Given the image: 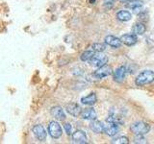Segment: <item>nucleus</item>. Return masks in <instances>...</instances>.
Returning a JSON list of instances; mask_svg holds the SVG:
<instances>
[{
  "label": "nucleus",
  "mask_w": 154,
  "mask_h": 144,
  "mask_svg": "<svg viewBox=\"0 0 154 144\" xmlns=\"http://www.w3.org/2000/svg\"><path fill=\"white\" fill-rule=\"evenodd\" d=\"M153 81H154V71L144 70L138 75L135 83H136L137 86H144V85L151 84Z\"/></svg>",
  "instance_id": "obj_1"
},
{
  "label": "nucleus",
  "mask_w": 154,
  "mask_h": 144,
  "mask_svg": "<svg viewBox=\"0 0 154 144\" xmlns=\"http://www.w3.org/2000/svg\"><path fill=\"white\" fill-rule=\"evenodd\" d=\"M130 130L136 136H143L150 131V126H149V124L143 121H139L133 123L130 127Z\"/></svg>",
  "instance_id": "obj_2"
},
{
  "label": "nucleus",
  "mask_w": 154,
  "mask_h": 144,
  "mask_svg": "<svg viewBox=\"0 0 154 144\" xmlns=\"http://www.w3.org/2000/svg\"><path fill=\"white\" fill-rule=\"evenodd\" d=\"M90 64L95 67H101L108 62V57L102 54V52H95L94 55L91 57V59L89 61Z\"/></svg>",
  "instance_id": "obj_3"
},
{
  "label": "nucleus",
  "mask_w": 154,
  "mask_h": 144,
  "mask_svg": "<svg viewBox=\"0 0 154 144\" xmlns=\"http://www.w3.org/2000/svg\"><path fill=\"white\" fill-rule=\"evenodd\" d=\"M48 134H50V136L52 138H59L61 137L62 134H63V130L61 125L56 122V121H51L48 125Z\"/></svg>",
  "instance_id": "obj_4"
},
{
  "label": "nucleus",
  "mask_w": 154,
  "mask_h": 144,
  "mask_svg": "<svg viewBox=\"0 0 154 144\" xmlns=\"http://www.w3.org/2000/svg\"><path fill=\"white\" fill-rule=\"evenodd\" d=\"M112 73H113L112 67L108 64H105L101 67H98V69L96 71H94V76L96 79H103V78H105V77L111 75Z\"/></svg>",
  "instance_id": "obj_5"
},
{
  "label": "nucleus",
  "mask_w": 154,
  "mask_h": 144,
  "mask_svg": "<svg viewBox=\"0 0 154 144\" xmlns=\"http://www.w3.org/2000/svg\"><path fill=\"white\" fill-rule=\"evenodd\" d=\"M32 131H33L34 136H36V138L38 139V140L45 141V139H46L47 134L45 132V128H43L42 125H35V126L33 127Z\"/></svg>",
  "instance_id": "obj_6"
},
{
  "label": "nucleus",
  "mask_w": 154,
  "mask_h": 144,
  "mask_svg": "<svg viewBox=\"0 0 154 144\" xmlns=\"http://www.w3.org/2000/svg\"><path fill=\"white\" fill-rule=\"evenodd\" d=\"M72 141L78 144H85L88 142V137L84 131L82 130H77L75 133L72 134Z\"/></svg>",
  "instance_id": "obj_7"
},
{
  "label": "nucleus",
  "mask_w": 154,
  "mask_h": 144,
  "mask_svg": "<svg viewBox=\"0 0 154 144\" xmlns=\"http://www.w3.org/2000/svg\"><path fill=\"white\" fill-rule=\"evenodd\" d=\"M119 131V124L113 123V122H107L104 124V132L110 136H116Z\"/></svg>",
  "instance_id": "obj_8"
},
{
  "label": "nucleus",
  "mask_w": 154,
  "mask_h": 144,
  "mask_svg": "<svg viewBox=\"0 0 154 144\" xmlns=\"http://www.w3.org/2000/svg\"><path fill=\"white\" fill-rule=\"evenodd\" d=\"M120 40H122V42L125 45L133 46L137 43L138 38L135 34H125V35H122L120 37Z\"/></svg>",
  "instance_id": "obj_9"
},
{
  "label": "nucleus",
  "mask_w": 154,
  "mask_h": 144,
  "mask_svg": "<svg viewBox=\"0 0 154 144\" xmlns=\"http://www.w3.org/2000/svg\"><path fill=\"white\" fill-rule=\"evenodd\" d=\"M66 112H69L70 115L74 117H78L79 115H81L82 112V109L81 107L76 103H69L66 106Z\"/></svg>",
  "instance_id": "obj_10"
},
{
  "label": "nucleus",
  "mask_w": 154,
  "mask_h": 144,
  "mask_svg": "<svg viewBox=\"0 0 154 144\" xmlns=\"http://www.w3.org/2000/svg\"><path fill=\"white\" fill-rule=\"evenodd\" d=\"M126 67L124 65L119 66V68H117L114 72V80L117 83H122L125 79V75H126Z\"/></svg>",
  "instance_id": "obj_11"
},
{
  "label": "nucleus",
  "mask_w": 154,
  "mask_h": 144,
  "mask_svg": "<svg viewBox=\"0 0 154 144\" xmlns=\"http://www.w3.org/2000/svg\"><path fill=\"white\" fill-rule=\"evenodd\" d=\"M50 113L53 117H55L57 120H60V121H64L66 119V113L64 112L60 106H56V107H53L50 110Z\"/></svg>",
  "instance_id": "obj_12"
},
{
  "label": "nucleus",
  "mask_w": 154,
  "mask_h": 144,
  "mask_svg": "<svg viewBox=\"0 0 154 144\" xmlns=\"http://www.w3.org/2000/svg\"><path fill=\"white\" fill-rule=\"evenodd\" d=\"M104 40H105L106 44L111 46V47H114V48H119L120 46H122V40H120V38H118L117 37L112 36V35L107 36V37L105 38Z\"/></svg>",
  "instance_id": "obj_13"
},
{
  "label": "nucleus",
  "mask_w": 154,
  "mask_h": 144,
  "mask_svg": "<svg viewBox=\"0 0 154 144\" xmlns=\"http://www.w3.org/2000/svg\"><path fill=\"white\" fill-rule=\"evenodd\" d=\"M90 129L95 134H101L104 132V123L98 120H91L90 123Z\"/></svg>",
  "instance_id": "obj_14"
},
{
  "label": "nucleus",
  "mask_w": 154,
  "mask_h": 144,
  "mask_svg": "<svg viewBox=\"0 0 154 144\" xmlns=\"http://www.w3.org/2000/svg\"><path fill=\"white\" fill-rule=\"evenodd\" d=\"M81 117L86 120H94L96 118V112H95L94 109L86 108L85 110H82Z\"/></svg>",
  "instance_id": "obj_15"
},
{
  "label": "nucleus",
  "mask_w": 154,
  "mask_h": 144,
  "mask_svg": "<svg viewBox=\"0 0 154 144\" xmlns=\"http://www.w3.org/2000/svg\"><path fill=\"white\" fill-rule=\"evenodd\" d=\"M96 100H97V98H96V94L94 92H91L89 95L85 96V97H82L81 103L84 105H87V106H93L96 103Z\"/></svg>",
  "instance_id": "obj_16"
},
{
  "label": "nucleus",
  "mask_w": 154,
  "mask_h": 144,
  "mask_svg": "<svg viewBox=\"0 0 154 144\" xmlns=\"http://www.w3.org/2000/svg\"><path fill=\"white\" fill-rule=\"evenodd\" d=\"M117 18L120 21H129L132 18V14H130L128 11L125 10H122L117 14Z\"/></svg>",
  "instance_id": "obj_17"
},
{
  "label": "nucleus",
  "mask_w": 154,
  "mask_h": 144,
  "mask_svg": "<svg viewBox=\"0 0 154 144\" xmlns=\"http://www.w3.org/2000/svg\"><path fill=\"white\" fill-rule=\"evenodd\" d=\"M146 28L143 23H136L132 27L133 34H135V35H143V34L146 33Z\"/></svg>",
  "instance_id": "obj_18"
},
{
  "label": "nucleus",
  "mask_w": 154,
  "mask_h": 144,
  "mask_svg": "<svg viewBox=\"0 0 154 144\" xmlns=\"http://www.w3.org/2000/svg\"><path fill=\"white\" fill-rule=\"evenodd\" d=\"M126 7L134 10V11H137L143 7V3L139 0H133V1H130L128 4H126Z\"/></svg>",
  "instance_id": "obj_19"
},
{
  "label": "nucleus",
  "mask_w": 154,
  "mask_h": 144,
  "mask_svg": "<svg viewBox=\"0 0 154 144\" xmlns=\"http://www.w3.org/2000/svg\"><path fill=\"white\" fill-rule=\"evenodd\" d=\"M94 55V51L91 49V50H87L85 51L83 54L81 55V60L83 62H87V61H90L91 59V57Z\"/></svg>",
  "instance_id": "obj_20"
},
{
  "label": "nucleus",
  "mask_w": 154,
  "mask_h": 144,
  "mask_svg": "<svg viewBox=\"0 0 154 144\" xmlns=\"http://www.w3.org/2000/svg\"><path fill=\"white\" fill-rule=\"evenodd\" d=\"M91 48H93V50L94 52H103L106 49V45L104 44V43L96 42V43H94Z\"/></svg>",
  "instance_id": "obj_21"
},
{
  "label": "nucleus",
  "mask_w": 154,
  "mask_h": 144,
  "mask_svg": "<svg viewBox=\"0 0 154 144\" xmlns=\"http://www.w3.org/2000/svg\"><path fill=\"white\" fill-rule=\"evenodd\" d=\"M112 143H114V144H128L129 140L126 136H119L118 138L114 139V140L112 141Z\"/></svg>",
  "instance_id": "obj_22"
},
{
  "label": "nucleus",
  "mask_w": 154,
  "mask_h": 144,
  "mask_svg": "<svg viewBox=\"0 0 154 144\" xmlns=\"http://www.w3.org/2000/svg\"><path fill=\"white\" fill-rule=\"evenodd\" d=\"M64 129H65V131L66 133V134H69V136H70L71 133H72V127H71V125L69 123H65L64 124Z\"/></svg>",
  "instance_id": "obj_23"
},
{
  "label": "nucleus",
  "mask_w": 154,
  "mask_h": 144,
  "mask_svg": "<svg viewBox=\"0 0 154 144\" xmlns=\"http://www.w3.org/2000/svg\"><path fill=\"white\" fill-rule=\"evenodd\" d=\"M135 142L136 143H146V138H143V136H137L136 139H135Z\"/></svg>",
  "instance_id": "obj_24"
},
{
  "label": "nucleus",
  "mask_w": 154,
  "mask_h": 144,
  "mask_svg": "<svg viewBox=\"0 0 154 144\" xmlns=\"http://www.w3.org/2000/svg\"><path fill=\"white\" fill-rule=\"evenodd\" d=\"M104 1H105L106 3H113V2L116 1V0H104Z\"/></svg>",
  "instance_id": "obj_25"
},
{
  "label": "nucleus",
  "mask_w": 154,
  "mask_h": 144,
  "mask_svg": "<svg viewBox=\"0 0 154 144\" xmlns=\"http://www.w3.org/2000/svg\"><path fill=\"white\" fill-rule=\"evenodd\" d=\"M120 1H122V2H128L129 0H120Z\"/></svg>",
  "instance_id": "obj_26"
},
{
  "label": "nucleus",
  "mask_w": 154,
  "mask_h": 144,
  "mask_svg": "<svg viewBox=\"0 0 154 144\" xmlns=\"http://www.w3.org/2000/svg\"><path fill=\"white\" fill-rule=\"evenodd\" d=\"M91 3H95V0H91Z\"/></svg>",
  "instance_id": "obj_27"
}]
</instances>
